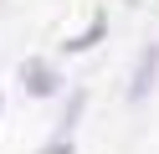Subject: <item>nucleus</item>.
<instances>
[{"instance_id":"1","label":"nucleus","mask_w":159,"mask_h":154,"mask_svg":"<svg viewBox=\"0 0 159 154\" xmlns=\"http://www.w3.org/2000/svg\"><path fill=\"white\" fill-rule=\"evenodd\" d=\"M21 77H26V92H31V98H52L57 87H62V82H57V72H52V62H26L21 67Z\"/></svg>"},{"instance_id":"2","label":"nucleus","mask_w":159,"mask_h":154,"mask_svg":"<svg viewBox=\"0 0 159 154\" xmlns=\"http://www.w3.org/2000/svg\"><path fill=\"white\" fill-rule=\"evenodd\" d=\"M154 77H159V41L144 51V62H139L134 87H128V103H144V98H149V87H154Z\"/></svg>"}]
</instances>
